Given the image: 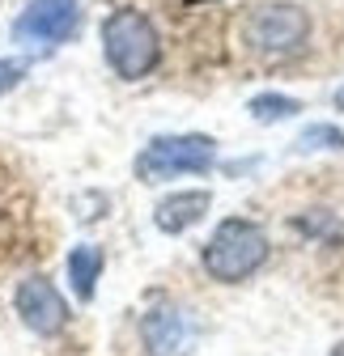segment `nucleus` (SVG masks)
Here are the masks:
<instances>
[{
  "mask_svg": "<svg viewBox=\"0 0 344 356\" xmlns=\"http://www.w3.org/2000/svg\"><path fill=\"white\" fill-rule=\"evenodd\" d=\"M22 81V64H13V60H0V94L5 89H13Z\"/></svg>",
  "mask_w": 344,
  "mask_h": 356,
  "instance_id": "obj_12",
  "label": "nucleus"
},
{
  "mask_svg": "<svg viewBox=\"0 0 344 356\" xmlns=\"http://www.w3.org/2000/svg\"><path fill=\"white\" fill-rule=\"evenodd\" d=\"M217 165V140L204 131H183V136H157L136 157L141 183H170L183 174H208Z\"/></svg>",
  "mask_w": 344,
  "mask_h": 356,
  "instance_id": "obj_3",
  "label": "nucleus"
},
{
  "mask_svg": "<svg viewBox=\"0 0 344 356\" xmlns=\"http://www.w3.org/2000/svg\"><path fill=\"white\" fill-rule=\"evenodd\" d=\"M13 305H17L22 323H26L34 335H56V331L68 327V301L60 297V289H56L47 276H26V280L17 284Z\"/></svg>",
  "mask_w": 344,
  "mask_h": 356,
  "instance_id": "obj_6",
  "label": "nucleus"
},
{
  "mask_svg": "<svg viewBox=\"0 0 344 356\" xmlns=\"http://www.w3.org/2000/svg\"><path fill=\"white\" fill-rule=\"evenodd\" d=\"M77 22H81V0H30L13 26V38L30 42V47H38V42H68L77 34Z\"/></svg>",
  "mask_w": 344,
  "mask_h": 356,
  "instance_id": "obj_5",
  "label": "nucleus"
},
{
  "mask_svg": "<svg viewBox=\"0 0 344 356\" xmlns=\"http://www.w3.org/2000/svg\"><path fill=\"white\" fill-rule=\"evenodd\" d=\"M251 51L260 56H293L306 47L311 38V13L293 0H272V5H260L247 13V26H242Z\"/></svg>",
  "mask_w": 344,
  "mask_h": 356,
  "instance_id": "obj_4",
  "label": "nucleus"
},
{
  "mask_svg": "<svg viewBox=\"0 0 344 356\" xmlns=\"http://www.w3.org/2000/svg\"><path fill=\"white\" fill-rule=\"evenodd\" d=\"M102 56L123 81H141L162 60V34L141 9H115L102 22Z\"/></svg>",
  "mask_w": 344,
  "mask_h": 356,
  "instance_id": "obj_2",
  "label": "nucleus"
},
{
  "mask_svg": "<svg viewBox=\"0 0 344 356\" xmlns=\"http://www.w3.org/2000/svg\"><path fill=\"white\" fill-rule=\"evenodd\" d=\"M208 208H212V195H208L204 187H196V191H175V195L157 200L153 225H157L162 234H187L196 220H204Z\"/></svg>",
  "mask_w": 344,
  "mask_h": 356,
  "instance_id": "obj_8",
  "label": "nucleus"
},
{
  "mask_svg": "<svg viewBox=\"0 0 344 356\" xmlns=\"http://www.w3.org/2000/svg\"><path fill=\"white\" fill-rule=\"evenodd\" d=\"M297 111H302V102L289 98V94H255L251 98V115L260 119V123H285Z\"/></svg>",
  "mask_w": 344,
  "mask_h": 356,
  "instance_id": "obj_10",
  "label": "nucleus"
},
{
  "mask_svg": "<svg viewBox=\"0 0 344 356\" xmlns=\"http://www.w3.org/2000/svg\"><path fill=\"white\" fill-rule=\"evenodd\" d=\"M331 106H336V111H340V115H344V85H340V89H336V94H331Z\"/></svg>",
  "mask_w": 344,
  "mask_h": 356,
  "instance_id": "obj_13",
  "label": "nucleus"
},
{
  "mask_svg": "<svg viewBox=\"0 0 344 356\" xmlns=\"http://www.w3.org/2000/svg\"><path fill=\"white\" fill-rule=\"evenodd\" d=\"M327 356H344V339H340V343H336V348H331Z\"/></svg>",
  "mask_w": 344,
  "mask_h": 356,
  "instance_id": "obj_14",
  "label": "nucleus"
},
{
  "mask_svg": "<svg viewBox=\"0 0 344 356\" xmlns=\"http://www.w3.org/2000/svg\"><path fill=\"white\" fill-rule=\"evenodd\" d=\"M297 145H302V149H344V131H336V127L319 123V127H306Z\"/></svg>",
  "mask_w": 344,
  "mask_h": 356,
  "instance_id": "obj_11",
  "label": "nucleus"
},
{
  "mask_svg": "<svg viewBox=\"0 0 344 356\" xmlns=\"http://www.w3.org/2000/svg\"><path fill=\"white\" fill-rule=\"evenodd\" d=\"M98 276H102V250L98 246H77L68 254V280H72V293L81 301H90L94 289H98Z\"/></svg>",
  "mask_w": 344,
  "mask_h": 356,
  "instance_id": "obj_9",
  "label": "nucleus"
},
{
  "mask_svg": "<svg viewBox=\"0 0 344 356\" xmlns=\"http://www.w3.org/2000/svg\"><path fill=\"white\" fill-rule=\"evenodd\" d=\"M204 272L217 284H247L268 263V234L247 216H226L204 242Z\"/></svg>",
  "mask_w": 344,
  "mask_h": 356,
  "instance_id": "obj_1",
  "label": "nucleus"
},
{
  "mask_svg": "<svg viewBox=\"0 0 344 356\" xmlns=\"http://www.w3.org/2000/svg\"><path fill=\"white\" fill-rule=\"evenodd\" d=\"M141 339L149 348V356H187L196 343V318L183 305H153L141 318Z\"/></svg>",
  "mask_w": 344,
  "mask_h": 356,
  "instance_id": "obj_7",
  "label": "nucleus"
}]
</instances>
